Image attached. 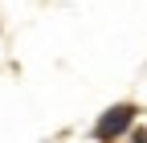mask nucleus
<instances>
[{"label": "nucleus", "mask_w": 147, "mask_h": 143, "mask_svg": "<svg viewBox=\"0 0 147 143\" xmlns=\"http://www.w3.org/2000/svg\"><path fill=\"white\" fill-rule=\"evenodd\" d=\"M131 115H135V111H131L127 102H123V106H110V111L94 123V135H98V139H119V135L127 131V123H131Z\"/></svg>", "instance_id": "nucleus-1"}]
</instances>
